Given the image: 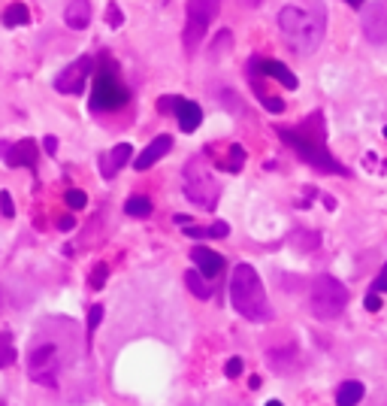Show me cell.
Masks as SVG:
<instances>
[{
    "label": "cell",
    "mask_w": 387,
    "mask_h": 406,
    "mask_svg": "<svg viewBox=\"0 0 387 406\" xmlns=\"http://www.w3.org/2000/svg\"><path fill=\"white\" fill-rule=\"evenodd\" d=\"M276 133L281 137V143L293 149L312 170H321L330 176H348V167H342L333 158V152L327 149V125L321 112H312L300 125H276Z\"/></svg>",
    "instance_id": "obj_1"
},
{
    "label": "cell",
    "mask_w": 387,
    "mask_h": 406,
    "mask_svg": "<svg viewBox=\"0 0 387 406\" xmlns=\"http://www.w3.org/2000/svg\"><path fill=\"white\" fill-rule=\"evenodd\" d=\"M279 28L288 40V46L297 55H312L324 43L327 33V9L321 0H305V4H288L279 13Z\"/></svg>",
    "instance_id": "obj_2"
},
{
    "label": "cell",
    "mask_w": 387,
    "mask_h": 406,
    "mask_svg": "<svg viewBox=\"0 0 387 406\" xmlns=\"http://www.w3.org/2000/svg\"><path fill=\"white\" fill-rule=\"evenodd\" d=\"M76 336V328L70 324L67 334L55 336V334H45V328L37 331V336L30 340L28 349V376L37 382L43 388H55L61 382L64 367L70 364V343Z\"/></svg>",
    "instance_id": "obj_3"
},
{
    "label": "cell",
    "mask_w": 387,
    "mask_h": 406,
    "mask_svg": "<svg viewBox=\"0 0 387 406\" xmlns=\"http://www.w3.org/2000/svg\"><path fill=\"white\" fill-rule=\"evenodd\" d=\"M230 303L242 319L254 322V324L272 322V307H269L267 288H264V282H260L257 270L252 264H236L233 267V273H230Z\"/></svg>",
    "instance_id": "obj_4"
},
{
    "label": "cell",
    "mask_w": 387,
    "mask_h": 406,
    "mask_svg": "<svg viewBox=\"0 0 387 406\" xmlns=\"http://www.w3.org/2000/svg\"><path fill=\"white\" fill-rule=\"evenodd\" d=\"M309 307H312L315 319L333 322L348 307V288L336 276H330V273L315 276L312 279V288H309Z\"/></svg>",
    "instance_id": "obj_5"
},
{
    "label": "cell",
    "mask_w": 387,
    "mask_h": 406,
    "mask_svg": "<svg viewBox=\"0 0 387 406\" xmlns=\"http://www.w3.org/2000/svg\"><path fill=\"white\" fill-rule=\"evenodd\" d=\"M185 197L194 203V207H200V209H215L218 207V197H221V191H218V182L212 179L209 173V167L203 164V158H191V161L185 164Z\"/></svg>",
    "instance_id": "obj_6"
},
{
    "label": "cell",
    "mask_w": 387,
    "mask_h": 406,
    "mask_svg": "<svg viewBox=\"0 0 387 406\" xmlns=\"http://www.w3.org/2000/svg\"><path fill=\"white\" fill-rule=\"evenodd\" d=\"M218 9H221V0H188V21H185V33H181L188 55L197 52L209 25L218 18Z\"/></svg>",
    "instance_id": "obj_7"
},
{
    "label": "cell",
    "mask_w": 387,
    "mask_h": 406,
    "mask_svg": "<svg viewBox=\"0 0 387 406\" xmlns=\"http://www.w3.org/2000/svg\"><path fill=\"white\" fill-rule=\"evenodd\" d=\"M130 100L128 85L118 79L116 70H100L94 79V92H91V109L94 112H112L121 109Z\"/></svg>",
    "instance_id": "obj_8"
},
{
    "label": "cell",
    "mask_w": 387,
    "mask_h": 406,
    "mask_svg": "<svg viewBox=\"0 0 387 406\" xmlns=\"http://www.w3.org/2000/svg\"><path fill=\"white\" fill-rule=\"evenodd\" d=\"M94 70V61L82 55V58H76L70 67H64L61 76L55 79V88H58L61 94H82L85 92V79Z\"/></svg>",
    "instance_id": "obj_9"
},
{
    "label": "cell",
    "mask_w": 387,
    "mask_h": 406,
    "mask_svg": "<svg viewBox=\"0 0 387 406\" xmlns=\"http://www.w3.org/2000/svg\"><path fill=\"white\" fill-rule=\"evenodd\" d=\"M363 33L375 46H387V0H372L363 9Z\"/></svg>",
    "instance_id": "obj_10"
},
{
    "label": "cell",
    "mask_w": 387,
    "mask_h": 406,
    "mask_svg": "<svg viewBox=\"0 0 387 406\" xmlns=\"http://www.w3.org/2000/svg\"><path fill=\"white\" fill-rule=\"evenodd\" d=\"M157 106L161 109H173L176 119H179V128L185 133H194L200 125H203V109L200 104H194V100H185V97H161L157 100Z\"/></svg>",
    "instance_id": "obj_11"
},
{
    "label": "cell",
    "mask_w": 387,
    "mask_h": 406,
    "mask_svg": "<svg viewBox=\"0 0 387 406\" xmlns=\"http://www.w3.org/2000/svg\"><path fill=\"white\" fill-rule=\"evenodd\" d=\"M191 261L203 273V279H215L224 270V258L218 252L206 249V246H194V249H191Z\"/></svg>",
    "instance_id": "obj_12"
},
{
    "label": "cell",
    "mask_w": 387,
    "mask_h": 406,
    "mask_svg": "<svg viewBox=\"0 0 387 406\" xmlns=\"http://www.w3.org/2000/svg\"><path fill=\"white\" fill-rule=\"evenodd\" d=\"M254 67L264 76H269V79H276V82H281L288 92H297L300 88V79L291 73V67H284L281 61H276V58H264V61H254Z\"/></svg>",
    "instance_id": "obj_13"
},
{
    "label": "cell",
    "mask_w": 387,
    "mask_h": 406,
    "mask_svg": "<svg viewBox=\"0 0 387 406\" xmlns=\"http://www.w3.org/2000/svg\"><path fill=\"white\" fill-rule=\"evenodd\" d=\"M173 149V137H169V133H161V137H155L149 146H145L142 149V155L136 158V170H149V167L155 164V161H161V158Z\"/></svg>",
    "instance_id": "obj_14"
},
{
    "label": "cell",
    "mask_w": 387,
    "mask_h": 406,
    "mask_svg": "<svg viewBox=\"0 0 387 406\" xmlns=\"http://www.w3.org/2000/svg\"><path fill=\"white\" fill-rule=\"evenodd\" d=\"M9 167H37V140H18L13 149L6 152Z\"/></svg>",
    "instance_id": "obj_15"
},
{
    "label": "cell",
    "mask_w": 387,
    "mask_h": 406,
    "mask_svg": "<svg viewBox=\"0 0 387 406\" xmlns=\"http://www.w3.org/2000/svg\"><path fill=\"white\" fill-rule=\"evenodd\" d=\"M64 21H67V28H73V31H85L91 25V4L88 0H70Z\"/></svg>",
    "instance_id": "obj_16"
},
{
    "label": "cell",
    "mask_w": 387,
    "mask_h": 406,
    "mask_svg": "<svg viewBox=\"0 0 387 406\" xmlns=\"http://www.w3.org/2000/svg\"><path fill=\"white\" fill-rule=\"evenodd\" d=\"M130 155H133V146L130 143H118L116 149H112L109 155H103V176L106 179H112L124 164L130 161Z\"/></svg>",
    "instance_id": "obj_17"
},
{
    "label": "cell",
    "mask_w": 387,
    "mask_h": 406,
    "mask_svg": "<svg viewBox=\"0 0 387 406\" xmlns=\"http://www.w3.org/2000/svg\"><path fill=\"white\" fill-rule=\"evenodd\" d=\"M360 400H363V382L348 379V382H342V385H339V391H336V406H357Z\"/></svg>",
    "instance_id": "obj_18"
},
{
    "label": "cell",
    "mask_w": 387,
    "mask_h": 406,
    "mask_svg": "<svg viewBox=\"0 0 387 406\" xmlns=\"http://www.w3.org/2000/svg\"><path fill=\"white\" fill-rule=\"evenodd\" d=\"M185 285H188V291H191L194 297H200V300H209L212 297V288H209V282L203 279L200 270H188V273H185Z\"/></svg>",
    "instance_id": "obj_19"
},
{
    "label": "cell",
    "mask_w": 387,
    "mask_h": 406,
    "mask_svg": "<svg viewBox=\"0 0 387 406\" xmlns=\"http://www.w3.org/2000/svg\"><path fill=\"white\" fill-rule=\"evenodd\" d=\"M28 21H30V13H28L25 4H13V6L4 9V25L6 28H18V25H28Z\"/></svg>",
    "instance_id": "obj_20"
},
{
    "label": "cell",
    "mask_w": 387,
    "mask_h": 406,
    "mask_svg": "<svg viewBox=\"0 0 387 406\" xmlns=\"http://www.w3.org/2000/svg\"><path fill=\"white\" fill-rule=\"evenodd\" d=\"M124 212L133 219H145V216H152V200L142 197V194H133L128 203H124Z\"/></svg>",
    "instance_id": "obj_21"
},
{
    "label": "cell",
    "mask_w": 387,
    "mask_h": 406,
    "mask_svg": "<svg viewBox=\"0 0 387 406\" xmlns=\"http://www.w3.org/2000/svg\"><path fill=\"white\" fill-rule=\"evenodd\" d=\"M16 361V340L9 331H0V370Z\"/></svg>",
    "instance_id": "obj_22"
},
{
    "label": "cell",
    "mask_w": 387,
    "mask_h": 406,
    "mask_svg": "<svg viewBox=\"0 0 387 406\" xmlns=\"http://www.w3.org/2000/svg\"><path fill=\"white\" fill-rule=\"evenodd\" d=\"M224 167H227L230 173H239V170L245 167V149H242L239 143L230 146V152H227V164H224Z\"/></svg>",
    "instance_id": "obj_23"
},
{
    "label": "cell",
    "mask_w": 387,
    "mask_h": 406,
    "mask_svg": "<svg viewBox=\"0 0 387 406\" xmlns=\"http://www.w3.org/2000/svg\"><path fill=\"white\" fill-rule=\"evenodd\" d=\"M67 207L70 209H85V203H88V197H85V191H79V188H73V191H67Z\"/></svg>",
    "instance_id": "obj_24"
},
{
    "label": "cell",
    "mask_w": 387,
    "mask_h": 406,
    "mask_svg": "<svg viewBox=\"0 0 387 406\" xmlns=\"http://www.w3.org/2000/svg\"><path fill=\"white\" fill-rule=\"evenodd\" d=\"M0 216H6V219L16 216V203H13V194H9V191H0Z\"/></svg>",
    "instance_id": "obj_25"
},
{
    "label": "cell",
    "mask_w": 387,
    "mask_h": 406,
    "mask_svg": "<svg viewBox=\"0 0 387 406\" xmlns=\"http://www.w3.org/2000/svg\"><path fill=\"white\" fill-rule=\"evenodd\" d=\"M100 322H103V307L97 303V307H91V309H88V336L97 331V324H100Z\"/></svg>",
    "instance_id": "obj_26"
},
{
    "label": "cell",
    "mask_w": 387,
    "mask_h": 406,
    "mask_svg": "<svg viewBox=\"0 0 387 406\" xmlns=\"http://www.w3.org/2000/svg\"><path fill=\"white\" fill-rule=\"evenodd\" d=\"M242 358H230V361H227V364H224V376L227 379H236V376H242Z\"/></svg>",
    "instance_id": "obj_27"
},
{
    "label": "cell",
    "mask_w": 387,
    "mask_h": 406,
    "mask_svg": "<svg viewBox=\"0 0 387 406\" xmlns=\"http://www.w3.org/2000/svg\"><path fill=\"white\" fill-rule=\"evenodd\" d=\"M106 21L112 28H121V21H124V16H121V9H118V4H109L106 6Z\"/></svg>",
    "instance_id": "obj_28"
},
{
    "label": "cell",
    "mask_w": 387,
    "mask_h": 406,
    "mask_svg": "<svg viewBox=\"0 0 387 406\" xmlns=\"http://www.w3.org/2000/svg\"><path fill=\"white\" fill-rule=\"evenodd\" d=\"M106 273H109V267H106V264H100V267L94 270V273H91V288H103Z\"/></svg>",
    "instance_id": "obj_29"
},
{
    "label": "cell",
    "mask_w": 387,
    "mask_h": 406,
    "mask_svg": "<svg viewBox=\"0 0 387 406\" xmlns=\"http://www.w3.org/2000/svg\"><path fill=\"white\" fill-rule=\"evenodd\" d=\"M372 291H375V295H387V264L381 267V273L375 276V282H372Z\"/></svg>",
    "instance_id": "obj_30"
},
{
    "label": "cell",
    "mask_w": 387,
    "mask_h": 406,
    "mask_svg": "<svg viewBox=\"0 0 387 406\" xmlns=\"http://www.w3.org/2000/svg\"><path fill=\"white\" fill-rule=\"evenodd\" d=\"M264 106L269 112H284V100L281 97H264Z\"/></svg>",
    "instance_id": "obj_31"
},
{
    "label": "cell",
    "mask_w": 387,
    "mask_h": 406,
    "mask_svg": "<svg viewBox=\"0 0 387 406\" xmlns=\"http://www.w3.org/2000/svg\"><path fill=\"white\" fill-rule=\"evenodd\" d=\"M227 234H230V224L227 221H215L209 228V236H227Z\"/></svg>",
    "instance_id": "obj_32"
},
{
    "label": "cell",
    "mask_w": 387,
    "mask_h": 406,
    "mask_svg": "<svg viewBox=\"0 0 387 406\" xmlns=\"http://www.w3.org/2000/svg\"><path fill=\"white\" fill-rule=\"evenodd\" d=\"M366 309L369 312H378L381 309V297L375 295V291H369V295H366Z\"/></svg>",
    "instance_id": "obj_33"
},
{
    "label": "cell",
    "mask_w": 387,
    "mask_h": 406,
    "mask_svg": "<svg viewBox=\"0 0 387 406\" xmlns=\"http://www.w3.org/2000/svg\"><path fill=\"white\" fill-rule=\"evenodd\" d=\"M185 236H191V240H203V236H209V231H203V228H197V224H191V228L185 231Z\"/></svg>",
    "instance_id": "obj_34"
},
{
    "label": "cell",
    "mask_w": 387,
    "mask_h": 406,
    "mask_svg": "<svg viewBox=\"0 0 387 406\" xmlns=\"http://www.w3.org/2000/svg\"><path fill=\"white\" fill-rule=\"evenodd\" d=\"M43 149L49 155H55V152H58V137H43Z\"/></svg>",
    "instance_id": "obj_35"
},
{
    "label": "cell",
    "mask_w": 387,
    "mask_h": 406,
    "mask_svg": "<svg viewBox=\"0 0 387 406\" xmlns=\"http://www.w3.org/2000/svg\"><path fill=\"white\" fill-rule=\"evenodd\" d=\"M73 224H76V221H73V216H64V219L58 221V228H61V231H70Z\"/></svg>",
    "instance_id": "obj_36"
},
{
    "label": "cell",
    "mask_w": 387,
    "mask_h": 406,
    "mask_svg": "<svg viewBox=\"0 0 387 406\" xmlns=\"http://www.w3.org/2000/svg\"><path fill=\"white\" fill-rule=\"evenodd\" d=\"M348 6H354V9H363V4H366V0H345Z\"/></svg>",
    "instance_id": "obj_37"
},
{
    "label": "cell",
    "mask_w": 387,
    "mask_h": 406,
    "mask_svg": "<svg viewBox=\"0 0 387 406\" xmlns=\"http://www.w3.org/2000/svg\"><path fill=\"white\" fill-rule=\"evenodd\" d=\"M260 382H264L260 376H252V379H248V385H252V388H260Z\"/></svg>",
    "instance_id": "obj_38"
},
{
    "label": "cell",
    "mask_w": 387,
    "mask_h": 406,
    "mask_svg": "<svg viewBox=\"0 0 387 406\" xmlns=\"http://www.w3.org/2000/svg\"><path fill=\"white\" fill-rule=\"evenodd\" d=\"M264 406H281V403H279V400H267Z\"/></svg>",
    "instance_id": "obj_39"
},
{
    "label": "cell",
    "mask_w": 387,
    "mask_h": 406,
    "mask_svg": "<svg viewBox=\"0 0 387 406\" xmlns=\"http://www.w3.org/2000/svg\"><path fill=\"white\" fill-rule=\"evenodd\" d=\"M245 4H252V6H254V4H260V0H245Z\"/></svg>",
    "instance_id": "obj_40"
},
{
    "label": "cell",
    "mask_w": 387,
    "mask_h": 406,
    "mask_svg": "<svg viewBox=\"0 0 387 406\" xmlns=\"http://www.w3.org/2000/svg\"><path fill=\"white\" fill-rule=\"evenodd\" d=\"M384 137H387V128H384Z\"/></svg>",
    "instance_id": "obj_41"
},
{
    "label": "cell",
    "mask_w": 387,
    "mask_h": 406,
    "mask_svg": "<svg viewBox=\"0 0 387 406\" xmlns=\"http://www.w3.org/2000/svg\"><path fill=\"white\" fill-rule=\"evenodd\" d=\"M0 149H4V146H0Z\"/></svg>",
    "instance_id": "obj_42"
},
{
    "label": "cell",
    "mask_w": 387,
    "mask_h": 406,
    "mask_svg": "<svg viewBox=\"0 0 387 406\" xmlns=\"http://www.w3.org/2000/svg\"><path fill=\"white\" fill-rule=\"evenodd\" d=\"M0 406H4V403H0Z\"/></svg>",
    "instance_id": "obj_43"
}]
</instances>
